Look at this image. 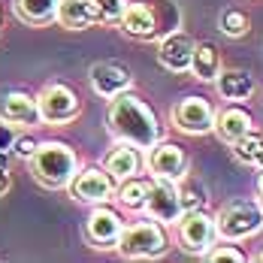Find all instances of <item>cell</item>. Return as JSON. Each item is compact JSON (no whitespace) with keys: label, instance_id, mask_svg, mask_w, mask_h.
Returning <instances> with one entry per match:
<instances>
[{"label":"cell","instance_id":"1","mask_svg":"<svg viewBox=\"0 0 263 263\" xmlns=\"http://www.w3.org/2000/svg\"><path fill=\"white\" fill-rule=\"evenodd\" d=\"M106 118H109V130L118 142H127V145L142 148V152H148L163 136V127H160L155 109L130 91L109 97V115Z\"/></svg>","mask_w":263,"mask_h":263},{"label":"cell","instance_id":"2","mask_svg":"<svg viewBox=\"0 0 263 263\" xmlns=\"http://www.w3.org/2000/svg\"><path fill=\"white\" fill-rule=\"evenodd\" d=\"M30 173L43 187H67L73 182V176L79 173V155L67 145V142H36L33 155H30Z\"/></svg>","mask_w":263,"mask_h":263},{"label":"cell","instance_id":"3","mask_svg":"<svg viewBox=\"0 0 263 263\" xmlns=\"http://www.w3.org/2000/svg\"><path fill=\"white\" fill-rule=\"evenodd\" d=\"M212 218H215L218 239H227V242H242L263 230V209L257 200H233Z\"/></svg>","mask_w":263,"mask_h":263},{"label":"cell","instance_id":"4","mask_svg":"<svg viewBox=\"0 0 263 263\" xmlns=\"http://www.w3.org/2000/svg\"><path fill=\"white\" fill-rule=\"evenodd\" d=\"M166 245H170V239H166L163 224L155 218H145V221H136L130 227H124L115 248L130 260H152V257H160L166 251Z\"/></svg>","mask_w":263,"mask_h":263},{"label":"cell","instance_id":"5","mask_svg":"<svg viewBox=\"0 0 263 263\" xmlns=\"http://www.w3.org/2000/svg\"><path fill=\"white\" fill-rule=\"evenodd\" d=\"M179 227V242L187 254H197V257H206L212 245L218 242V233H215V218L203 209H187L182 212V218L176 221Z\"/></svg>","mask_w":263,"mask_h":263},{"label":"cell","instance_id":"6","mask_svg":"<svg viewBox=\"0 0 263 263\" xmlns=\"http://www.w3.org/2000/svg\"><path fill=\"white\" fill-rule=\"evenodd\" d=\"M142 212H148V218L160 221L163 227H173L182 218V197H179V182H166V179H152L145 182V203Z\"/></svg>","mask_w":263,"mask_h":263},{"label":"cell","instance_id":"7","mask_svg":"<svg viewBox=\"0 0 263 263\" xmlns=\"http://www.w3.org/2000/svg\"><path fill=\"white\" fill-rule=\"evenodd\" d=\"M36 109H40V121L46 124H67L79 115V97L73 88L52 82L36 94Z\"/></svg>","mask_w":263,"mask_h":263},{"label":"cell","instance_id":"8","mask_svg":"<svg viewBox=\"0 0 263 263\" xmlns=\"http://www.w3.org/2000/svg\"><path fill=\"white\" fill-rule=\"evenodd\" d=\"M70 187V194L82 200V203H109L112 197H115V179L100 170V166H88V170H79L76 176H73V182L67 184Z\"/></svg>","mask_w":263,"mask_h":263},{"label":"cell","instance_id":"9","mask_svg":"<svg viewBox=\"0 0 263 263\" xmlns=\"http://www.w3.org/2000/svg\"><path fill=\"white\" fill-rule=\"evenodd\" d=\"M173 121H176V130L187 136H203L215 127V109L206 97H184L173 109Z\"/></svg>","mask_w":263,"mask_h":263},{"label":"cell","instance_id":"10","mask_svg":"<svg viewBox=\"0 0 263 263\" xmlns=\"http://www.w3.org/2000/svg\"><path fill=\"white\" fill-rule=\"evenodd\" d=\"M121 230H124V221L118 218V212L106 209V203H97L85 221V239L91 242V248H100V251L115 248Z\"/></svg>","mask_w":263,"mask_h":263},{"label":"cell","instance_id":"11","mask_svg":"<svg viewBox=\"0 0 263 263\" xmlns=\"http://www.w3.org/2000/svg\"><path fill=\"white\" fill-rule=\"evenodd\" d=\"M148 170H152V179L182 182L187 176V155L176 142H155L148 148Z\"/></svg>","mask_w":263,"mask_h":263},{"label":"cell","instance_id":"12","mask_svg":"<svg viewBox=\"0 0 263 263\" xmlns=\"http://www.w3.org/2000/svg\"><path fill=\"white\" fill-rule=\"evenodd\" d=\"M88 79H91V88L100 97H106V100L121 94V91H130V85H133L130 70L124 64H118V61H97V64H91Z\"/></svg>","mask_w":263,"mask_h":263},{"label":"cell","instance_id":"13","mask_svg":"<svg viewBox=\"0 0 263 263\" xmlns=\"http://www.w3.org/2000/svg\"><path fill=\"white\" fill-rule=\"evenodd\" d=\"M0 121L9 127H36L40 124V109L36 97L27 91H6L0 94Z\"/></svg>","mask_w":263,"mask_h":263},{"label":"cell","instance_id":"14","mask_svg":"<svg viewBox=\"0 0 263 263\" xmlns=\"http://www.w3.org/2000/svg\"><path fill=\"white\" fill-rule=\"evenodd\" d=\"M191 54H194V40L187 33H166L160 36V46H158V61L163 70L170 73H187L191 70Z\"/></svg>","mask_w":263,"mask_h":263},{"label":"cell","instance_id":"15","mask_svg":"<svg viewBox=\"0 0 263 263\" xmlns=\"http://www.w3.org/2000/svg\"><path fill=\"white\" fill-rule=\"evenodd\" d=\"M54 22L67 30H85L97 25V3L94 0H58Z\"/></svg>","mask_w":263,"mask_h":263},{"label":"cell","instance_id":"16","mask_svg":"<svg viewBox=\"0 0 263 263\" xmlns=\"http://www.w3.org/2000/svg\"><path fill=\"white\" fill-rule=\"evenodd\" d=\"M212 130L218 133L224 142H236L239 136L254 130V118H251V112H245V109H239L233 103L227 109H221V112H215V127Z\"/></svg>","mask_w":263,"mask_h":263},{"label":"cell","instance_id":"17","mask_svg":"<svg viewBox=\"0 0 263 263\" xmlns=\"http://www.w3.org/2000/svg\"><path fill=\"white\" fill-rule=\"evenodd\" d=\"M139 166H142L139 148H133L127 142H118L115 148H109V155H106V160H103V170L115 179V182H124V179L136 176Z\"/></svg>","mask_w":263,"mask_h":263},{"label":"cell","instance_id":"18","mask_svg":"<svg viewBox=\"0 0 263 263\" xmlns=\"http://www.w3.org/2000/svg\"><path fill=\"white\" fill-rule=\"evenodd\" d=\"M218 94L230 103H242L254 94V76L245 73V70H227V73H218Z\"/></svg>","mask_w":263,"mask_h":263},{"label":"cell","instance_id":"19","mask_svg":"<svg viewBox=\"0 0 263 263\" xmlns=\"http://www.w3.org/2000/svg\"><path fill=\"white\" fill-rule=\"evenodd\" d=\"M191 73L200 82H215L221 73V52L215 49V43H194L191 54Z\"/></svg>","mask_w":263,"mask_h":263},{"label":"cell","instance_id":"20","mask_svg":"<svg viewBox=\"0 0 263 263\" xmlns=\"http://www.w3.org/2000/svg\"><path fill=\"white\" fill-rule=\"evenodd\" d=\"M118 25L124 27L130 36L155 40V15H152L148 3H127V9H124V15H121Z\"/></svg>","mask_w":263,"mask_h":263},{"label":"cell","instance_id":"21","mask_svg":"<svg viewBox=\"0 0 263 263\" xmlns=\"http://www.w3.org/2000/svg\"><path fill=\"white\" fill-rule=\"evenodd\" d=\"M15 15L30 27H46L58 15V0H15Z\"/></svg>","mask_w":263,"mask_h":263},{"label":"cell","instance_id":"22","mask_svg":"<svg viewBox=\"0 0 263 263\" xmlns=\"http://www.w3.org/2000/svg\"><path fill=\"white\" fill-rule=\"evenodd\" d=\"M152 6V15H155V40L158 36H166L173 30H179V22H182V12L173 0H155L148 3Z\"/></svg>","mask_w":263,"mask_h":263},{"label":"cell","instance_id":"23","mask_svg":"<svg viewBox=\"0 0 263 263\" xmlns=\"http://www.w3.org/2000/svg\"><path fill=\"white\" fill-rule=\"evenodd\" d=\"M233 145V155H236L242 163H251V166H260L263 170V133L248 130L245 136H239Z\"/></svg>","mask_w":263,"mask_h":263},{"label":"cell","instance_id":"24","mask_svg":"<svg viewBox=\"0 0 263 263\" xmlns=\"http://www.w3.org/2000/svg\"><path fill=\"white\" fill-rule=\"evenodd\" d=\"M112 200H118V206H124V209H130V212H142V203H145V182L136 179V176L118 182Z\"/></svg>","mask_w":263,"mask_h":263},{"label":"cell","instance_id":"25","mask_svg":"<svg viewBox=\"0 0 263 263\" xmlns=\"http://www.w3.org/2000/svg\"><path fill=\"white\" fill-rule=\"evenodd\" d=\"M179 197H182V209H203V203H206V187L197 182H179Z\"/></svg>","mask_w":263,"mask_h":263},{"label":"cell","instance_id":"26","mask_svg":"<svg viewBox=\"0 0 263 263\" xmlns=\"http://www.w3.org/2000/svg\"><path fill=\"white\" fill-rule=\"evenodd\" d=\"M94 3H97V22H106V25H118L130 0H94Z\"/></svg>","mask_w":263,"mask_h":263},{"label":"cell","instance_id":"27","mask_svg":"<svg viewBox=\"0 0 263 263\" xmlns=\"http://www.w3.org/2000/svg\"><path fill=\"white\" fill-rule=\"evenodd\" d=\"M221 30H224L227 36H245V33H248V18H245V12L227 9V12L221 15Z\"/></svg>","mask_w":263,"mask_h":263},{"label":"cell","instance_id":"28","mask_svg":"<svg viewBox=\"0 0 263 263\" xmlns=\"http://www.w3.org/2000/svg\"><path fill=\"white\" fill-rule=\"evenodd\" d=\"M206 260L218 263V260H230V263H245V251H239L233 245H212L209 251H206Z\"/></svg>","mask_w":263,"mask_h":263},{"label":"cell","instance_id":"29","mask_svg":"<svg viewBox=\"0 0 263 263\" xmlns=\"http://www.w3.org/2000/svg\"><path fill=\"white\" fill-rule=\"evenodd\" d=\"M33 148H36V139H30V136H18V139H12V155H18V158H30L33 155Z\"/></svg>","mask_w":263,"mask_h":263},{"label":"cell","instance_id":"30","mask_svg":"<svg viewBox=\"0 0 263 263\" xmlns=\"http://www.w3.org/2000/svg\"><path fill=\"white\" fill-rule=\"evenodd\" d=\"M12 127L9 124H0V163H6V155L12 152Z\"/></svg>","mask_w":263,"mask_h":263},{"label":"cell","instance_id":"31","mask_svg":"<svg viewBox=\"0 0 263 263\" xmlns=\"http://www.w3.org/2000/svg\"><path fill=\"white\" fill-rule=\"evenodd\" d=\"M12 187V176H9V170H6V163H0V197L6 194Z\"/></svg>","mask_w":263,"mask_h":263},{"label":"cell","instance_id":"32","mask_svg":"<svg viewBox=\"0 0 263 263\" xmlns=\"http://www.w3.org/2000/svg\"><path fill=\"white\" fill-rule=\"evenodd\" d=\"M257 203H260V209H263V170H260V179H257Z\"/></svg>","mask_w":263,"mask_h":263},{"label":"cell","instance_id":"33","mask_svg":"<svg viewBox=\"0 0 263 263\" xmlns=\"http://www.w3.org/2000/svg\"><path fill=\"white\" fill-rule=\"evenodd\" d=\"M257 260H260V263H263V251H260V254H257Z\"/></svg>","mask_w":263,"mask_h":263}]
</instances>
